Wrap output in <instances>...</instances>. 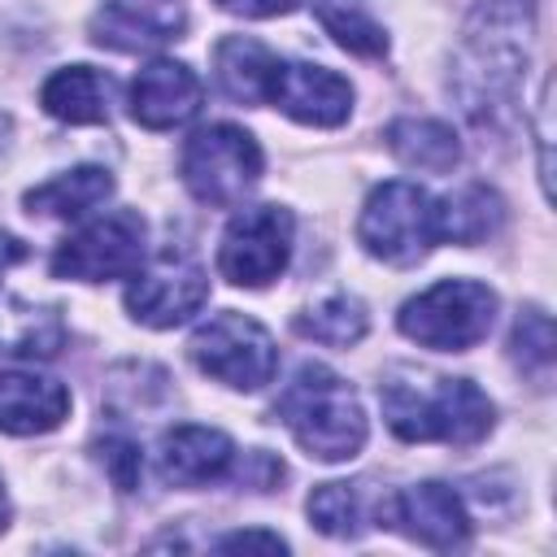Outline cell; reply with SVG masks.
Listing matches in <instances>:
<instances>
[{"label": "cell", "instance_id": "27", "mask_svg": "<svg viewBox=\"0 0 557 557\" xmlns=\"http://www.w3.org/2000/svg\"><path fill=\"white\" fill-rule=\"evenodd\" d=\"M96 453H100V466L109 470V479H113L117 492H135V487H139L144 461H139V444H135V440H126V435H104V440L96 444Z\"/></svg>", "mask_w": 557, "mask_h": 557}, {"label": "cell", "instance_id": "14", "mask_svg": "<svg viewBox=\"0 0 557 557\" xmlns=\"http://www.w3.org/2000/svg\"><path fill=\"white\" fill-rule=\"evenodd\" d=\"M183 30L178 0H104L91 17V39L113 52H148Z\"/></svg>", "mask_w": 557, "mask_h": 557}, {"label": "cell", "instance_id": "1", "mask_svg": "<svg viewBox=\"0 0 557 557\" xmlns=\"http://www.w3.org/2000/svg\"><path fill=\"white\" fill-rule=\"evenodd\" d=\"M531 0H479V9L470 13L453 61V96L479 131H505L513 122L518 87L531 57Z\"/></svg>", "mask_w": 557, "mask_h": 557}, {"label": "cell", "instance_id": "13", "mask_svg": "<svg viewBox=\"0 0 557 557\" xmlns=\"http://www.w3.org/2000/svg\"><path fill=\"white\" fill-rule=\"evenodd\" d=\"M200 78L183 61H152L131 83V117L144 131H174L200 113Z\"/></svg>", "mask_w": 557, "mask_h": 557}, {"label": "cell", "instance_id": "7", "mask_svg": "<svg viewBox=\"0 0 557 557\" xmlns=\"http://www.w3.org/2000/svg\"><path fill=\"white\" fill-rule=\"evenodd\" d=\"M187 352H191L200 374H209V379H218L235 392H257L278 370V348H274L270 331L261 322L235 313V309L213 313L209 322H200Z\"/></svg>", "mask_w": 557, "mask_h": 557}, {"label": "cell", "instance_id": "4", "mask_svg": "<svg viewBox=\"0 0 557 557\" xmlns=\"http://www.w3.org/2000/svg\"><path fill=\"white\" fill-rule=\"evenodd\" d=\"M357 239L387 265H418L444 239V200L405 178L379 183L361 205Z\"/></svg>", "mask_w": 557, "mask_h": 557}, {"label": "cell", "instance_id": "3", "mask_svg": "<svg viewBox=\"0 0 557 557\" xmlns=\"http://www.w3.org/2000/svg\"><path fill=\"white\" fill-rule=\"evenodd\" d=\"M379 400L392 435L405 444L470 448L492 431V400L470 379H435V387H418V379H387Z\"/></svg>", "mask_w": 557, "mask_h": 557}, {"label": "cell", "instance_id": "22", "mask_svg": "<svg viewBox=\"0 0 557 557\" xmlns=\"http://www.w3.org/2000/svg\"><path fill=\"white\" fill-rule=\"evenodd\" d=\"M370 318H366V305L348 292H335L318 305H309L305 313H296V335L313 339V344H335V348H348L366 335Z\"/></svg>", "mask_w": 557, "mask_h": 557}, {"label": "cell", "instance_id": "18", "mask_svg": "<svg viewBox=\"0 0 557 557\" xmlns=\"http://www.w3.org/2000/svg\"><path fill=\"white\" fill-rule=\"evenodd\" d=\"M387 148L400 165L422 174H448L461 161V144L448 122L435 117H396L387 126Z\"/></svg>", "mask_w": 557, "mask_h": 557}, {"label": "cell", "instance_id": "2", "mask_svg": "<svg viewBox=\"0 0 557 557\" xmlns=\"http://www.w3.org/2000/svg\"><path fill=\"white\" fill-rule=\"evenodd\" d=\"M278 422L318 461H348L366 444V409L357 392L326 366L305 361L274 400Z\"/></svg>", "mask_w": 557, "mask_h": 557}, {"label": "cell", "instance_id": "6", "mask_svg": "<svg viewBox=\"0 0 557 557\" xmlns=\"http://www.w3.org/2000/svg\"><path fill=\"white\" fill-rule=\"evenodd\" d=\"M261 148L244 126L213 122L200 126L178 157L187 191L209 209H235L261 178Z\"/></svg>", "mask_w": 557, "mask_h": 557}, {"label": "cell", "instance_id": "8", "mask_svg": "<svg viewBox=\"0 0 557 557\" xmlns=\"http://www.w3.org/2000/svg\"><path fill=\"white\" fill-rule=\"evenodd\" d=\"M144 261H148L144 218L135 209H113V213L87 222L78 235L61 239V248L52 252V274L104 283V278H131Z\"/></svg>", "mask_w": 557, "mask_h": 557}, {"label": "cell", "instance_id": "9", "mask_svg": "<svg viewBox=\"0 0 557 557\" xmlns=\"http://www.w3.org/2000/svg\"><path fill=\"white\" fill-rule=\"evenodd\" d=\"M292 213L283 205H252L231 218L218 244V274L235 287H265L292 257Z\"/></svg>", "mask_w": 557, "mask_h": 557}, {"label": "cell", "instance_id": "24", "mask_svg": "<svg viewBox=\"0 0 557 557\" xmlns=\"http://www.w3.org/2000/svg\"><path fill=\"white\" fill-rule=\"evenodd\" d=\"M505 218V205L496 191L487 187H466L453 200H444V239L453 244H479L487 235H496Z\"/></svg>", "mask_w": 557, "mask_h": 557}, {"label": "cell", "instance_id": "30", "mask_svg": "<svg viewBox=\"0 0 557 557\" xmlns=\"http://www.w3.org/2000/svg\"><path fill=\"white\" fill-rule=\"evenodd\" d=\"M4 522H9V496H4V483H0V531H4Z\"/></svg>", "mask_w": 557, "mask_h": 557}, {"label": "cell", "instance_id": "21", "mask_svg": "<svg viewBox=\"0 0 557 557\" xmlns=\"http://www.w3.org/2000/svg\"><path fill=\"white\" fill-rule=\"evenodd\" d=\"M61 344H65V326H61L57 309H30L22 300L0 309V352L52 357Z\"/></svg>", "mask_w": 557, "mask_h": 557}, {"label": "cell", "instance_id": "20", "mask_svg": "<svg viewBox=\"0 0 557 557\" xmlns=\"http://www.w3.org/2000/svg\"><path fill=\"white\" fill-rule=\"evenodd\" d=\"M109 196H113V174L104 165H78V170H65V174L30 187L26 209L44 213V218H83L87 209H96Z\"/></svg>", "mask_w": 557, "mask_h": 557}, {"label": "cell", "instance_id": "25", "mask_svg": "<svg viewBox=\"0 0 557 557\" xmlns=\"http://www.w3.org/2000/svg\"><path fill=\"white\" fill-rule=\"evenodd\" d=\"M305 509H309L313 527L322 535H335V540H352L370 522L366 500H361V483H322V487H313Z\"/></svg>", "mask_w": 557, "mask_h": 557}, {"label": "cell", "instance_id": "12", "mask_svg": "<svg viewBox=\"0 0 557 557\" xmlns=\"http://www.w3.org/2000/svg\"><path fill=\"white\" fill-rule=\"evenodd\" d=\"M379 518L426 548H457L470 540V513H466L461 496L444 483H413V487L387 496Z\"/></svg>", "mask_w": 557, "mask_h": 557}, {"label": "cell", "instance_id": "10", "mask_svg": "<svg viewBox=\"0 0 557 557\" xmlns=\"http://www.w3.org/2000/svg\"><path fill=\"white\" fill-rule=\"evenodd\" d=\"M205 300H209L205 270L187 257H174V252H161L148 270L139 265L131 274V287H126L131 318L144 322V326H157V331L187 322L191 313H200Z\"/></svg>", "mask_w": 557, "mask_h": 557}, {"label": "cell", "instance_id": "19", "mask_svg": "<svg viewBox=\"0 0 557 557\" xmlns=\"http://www.w3.org/2000/svg\"><path fill=\"white\" fill-rule=\"evenodd\" d=\"M274 70V52L257 39L226 35L213 48V78L235 104H265V83Z\"/></svg>", "mask_w": 557, "mask_h": 557}, {"label": "cell", "instance_id": "11", "mask_svg": "<svg viewBox=\"0 0 557 557\" xmlns=\"http://www.w3.org/2000/svg\"><path fill=\"white\" fill-rule=\"evenodd\" d=\"M265 104L283 109L300 126H339L352 113V87H348V78H339L326 65L274 57V70L265 83Z\"/></svg>", "mask_w": 557, "mask_h": 557}, {"label": "cell", "instance_id": "26", "mask_svg": "<svg viewBox=\"0 0 557 557\" xmlns=\"http://www.w3.org/2000/svg\"><path fill=\"white\" fill-rule=\"evenodd\" d=\"M553 348H557V339H553L548 313L544 309H522L518 322H513V335H509V352H513L518 370H527L531 379L548 383V374H553Z\"/></svg>", "mask_w": 557, "mask_h": 557}, {"label": "cell", "instance_id": "17", "mask_svg": "<svg viewBox=\"0 0 557 557\" xmlns=\"http://www.w3.org/2000/svg\"><path fill=\"white\" fill-rule=\"evenodd\" d=\"M109 96H113V83L91 70V65H65L57 70L44 91H39V104L57 117V122H70V126H100L109 122Z\"/></svg>", "mask_w": 557, "mask_h": 557}, {"label": "cell", "instance_id": "23", "mask_svg": "<svg viewBox=\"0 0 557 557\" xmlns=\"http://www.w3.org/2000/svg\"><path fill=\"white\" fill-rule=\"evenodd\" d=\"M322 30L352 57H383L387 52V30L357 4V0H318L313 4Z\"/></svg>", "mask_w": 557, "mask_h": 557}, {"label": "cell", "instance_id": "15", "mask_svg": "<svg viewBox=\"0 0 557 557\" xmlns=\"http://www.w3.org/2000/svg\"><path fill=\"white\" fill-rule=\"evenodd\" d=\"M235 461V444L213 426H174L161 435L157 470L174 487H205L218 483Z\"/></svg>", "mask_w": 557, "mask_h": 557}, {"label": "cell", "instance_id": "5", "mask_svg": "<svg viewBox=\"0 0 557 557\" xmlns=\"http://www.w3.org/2000/svg\"><path fill=\"white\" fill-rule=\"evenodd\" d=\"M496 322V292L479 278H440L400 305L396 326L405 339L435 352L474 348Z\"/></svg>", "mask_w": 557, "mask_h": 557}, {"label": "cell", "instance_id": "29", "mask_svg": "<svg viewBox=\"0 0 557 557\" xmlns=\"http://www.w3.org/2000/svg\"><path fill=\"white\" fill-rule=\"evenodd\" d=\"M218 548H265V553H283L287 544L274 531H231V535L218 540Z\"/></svg>", "mask_w": 557, "mask_h": 557}, {"label": "cell", "instance_id": "28", "mask_svg": "<svg viewBox=\"0 0 557 557\" xmlns=\"http://www.w3.org/2000/svg\"><path fill=\"white\" fill-rule=\"evenodd\" d=\"M226 13H239V17H274V13H292L300 9V0H218Z\"/></svg>", "mask_w": 557, "mask_h": 557}, {"label": "cell", "instance_id": "16", "mask_svg": "<svg viewBox=\"0 0 557 557\" xmlns=\"http://www.w3.org/2000/svg\"><path fill=\"white\" fill-rule=\"evenodd\" d=\"M70 413V392L30 370H0V431L4 435H44L57 431Z\"/></svg>", "mask_w": 557, "mask_h": 557}]
</instances>
